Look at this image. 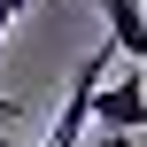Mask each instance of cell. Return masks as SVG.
Returning a JSON list of instances; mask_svg holds the SVG:
<instances>
[{
	"label": "cell",
	"mask_w": 147,
	"mask_h": 147,
	"mask_svg": "<svg viewBox=\"0 0 147 147\" xmlns=\"http://www.w3.org/2000/svg\"><path fill=\"white\" fill-rule=\"evenodd\" d=\"M8 31H16V0H0V39H8Z\"/></svg>",
	"instance_id": "277c9868"
},
{
	"label": "cell",
	"mask_w": 147,
	"mask_h": 147,
	"mask_svg": "<svg viewBox=\"0 0 147 147\" xmlns=\"http://www.w3.org/2000/svg\"><path fill=\"white\" fill-rule=\"evenodd\" d=\"M147 132V78H109L93 101V140H140Z\"/></svg>",
	"instance_id": "7a4b0ae2"
},
{
	"label": "cell",
	"mask_w": 147,
	"mask_h": 147,
	"mask_svg": "<svg viewBox=\"0 0 147 147\" xmlns=\"http://www.w3.org/2000/svg\"><path fill=\"white\" fill-rule=\"evenodd\" d=\"M101 23H109V47L147 70V0H101Z\"/></svg>",
	"instance_id": "3957f363"
},
{
	"label": "cell",
	"mask_w": 147,
	"mask_h": 147,
	"mask_svg": "<svg viewBox=\"0 0 147 147\" xmlns=\"http://www.w3.org/2000/svg\"><path fill=\"white\" fill-rule=\"evenodd\" d=\"M109 39L70 70V93H62V109H54V124H47V147H85L93 140V101H101V85H109Z\"/></svg>",
	"instance_id": "6da1fadb"
}]
</instances>
